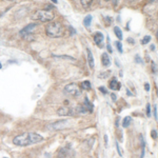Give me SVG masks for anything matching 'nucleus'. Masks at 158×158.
I'll return each instance as SVG.
<instances>
[{
  "label": "nucleus",
  "instance_id": "nucleus-3",
  "mask_svg": "<svg viewBox=\"0 0 158 158\" xmlns=\"http://www.w3.org/2000/svg\"><path fill=\"white\" fill-rule=\"evenodd\" d=\"M55 15L52 12L47 10H38L34 13L32 16V19L36 21H40V22H51L54 19Z\"/></svg>",
  "mask_w": 158,
  "mask_h": 158
},
{
  "label": "nucleus",
  "instance_id": "nucleus-20",
  "mask_svg": "<svg viewBox=\"0 0 158 158\" xmlns=\"http://www.w3.org/2000/svg\"><path fill=\"white\" fill-rule=\"evenodd\" d=\"M147 117L151 116V105H150V103L147 104Z\"/></svg>",
  "mask_w": 158,
  "mask_h": 158
},
{
  "label": "nucleus",
  "instance_id": "nucleus-34",
  "mask_svg": "<svg viewBox=\"0 0 158 158\" xmlns=\"http://www.w3.org/2000/svg\"><path fill=\"white\" fill-rule=\"evenodd\" d=\"M71 28V31H72V35H74V34H75V30H74L73 28Z\"/></svg>",
  "mask_w": 158,
  "mask_h": 158
},
{
  "label": "nucleus",
  "instance_id": "nucleus-29",
  "mask_svg": "<svg viewBox=\"0 0 158 158\" xmlns=\"http://www.w3.org/2000/svg\"><path fill=\"white\" fill-rule=\"evenodd\" d=\"M153 71H155V73L157 72V70H156V64H155L154 62H153Z\"/></svg>",
  "mask_w": 158,
  "mask_h": 158
},
{
  "label": "nucleus",
  "instance_id": "nucleus-25",
  "mask_svg": "<svg viewBox=\"0 0 158 158\" xmlns=\"http://www.w3.org/2000/svg\"><path fill=\"white\" fill-rule=\"evenodd\" d=\"M99 90H100V91H101V93H103V94H107V89L103 88V86H99Z\"/></svg>",
  "mask_w": 158,
  "mask_h": 158
},
{
  "label": "nucleus",
  "instance_id": "nucleus-10",
  "mask_svg": "<svg viewBox=\"0 0 158 158\" xmlns=\"http://www.w3.org/2000/svg\"><path fill=\"white\" fill-rule=\"evenodd\" d=\"M101 62H102V65H103V67H109L111 64L110 57L107 53H103V54L101 55Z\"/></svg>",
  "mask_w": 158,
  "mask_h": 158
},
{
  "label": "nucleus",
  "instance_id": "nucleus-24",
  "mask_svg": "<svg viewBox=\"0 0 158 158\" xmlns=\"http://www.w3.org/2000/svg\"><path fill=\"white\" fill-rule=\"evenodd\" d=\"M151 135H152V137H153L154 139H156V138H157V131H156V130H153Z\"/></svg>",
  "mask_w": 158,
  "mask_h": 158
},
{
  "label": "nucleus",
  "instance_id": "nucleus-33",
  "mask_svg": "<svg viewBox=\"0 0 158 158\" xmlns=\"http://www.w3.org/2000/svg\"><path fill=\"white\" fill-rule=\"evenodd\" d=\"M154 50H155V45L154 44H152L151 45V51H154Z\"/></svg>",
  "mask_w": 158,
  "mask_h": 158
},
{
  "label": "nucleus",
  "instance_id": "nucleus-17",
  "mask_svg": "<svg viewBox=\"0 0 158 158\" xmlns=\"http://www.w3.org/2000/svg\"><path fill=\"white\" fill-rule=\"evenodd\" d=\"M92 2H93V0H80V3L83 7H89L92 4Z\"/></svg>",
  "mask_w": 158,
  "mask_h": 158
},
{
  "label": "nucleus",
  "instance_id": "nucleus-8",
  "mask_svg": "<svg viewBox=\"0 0 158 158\" xmlns=\"http://www.w3.org/2000/svg\"><path fill=\"white\" fill-rule=\"evenodd\" d=\"M103 39H104L103 34H101L100 32H97V33L94 35V42H95V44H97V45H100L101 42L103 41Z\"/></svg>",
  "mask_w": 158,
  "mask_h": 158
},
{
  "label": "nucleus",
  "instance_id": "nucleus-30",
  "mask_svg": "<svg viewBox=\"0 0 158 158\" xmlns=\"http://www.w3.org/2000/svg\"><path fill=\"white\" fill-rule=\"evenodd\" d=\"M104 140H105V146H107V136L104 135Z\"/></svg>",
  "mask_w": 158,
  "mask_h": 158
},
{
  "label": "nucleus",
  "instance_id": "nucleus-5",
  "mask_svg": "<svg viewBox=\"0 0 158 158\" xmlns=\"http://www.w3.org/2000/svg\"><path fill=\"white\" fill-rule=\"evenodd\" d=\"M64 91L67 92L68 94L72 95L74 97H77L81 95V88L78 85L77 83H70L68 85H65Z\"/></svg>",
  "mask_w": 158,
  "mask_h": 158
},
{
  "label": "nucleus",
  "instance_id": "nucleus-28",
  "mask_svg": "<svg viewBox=\"0 0 158 158\" xmlns=\"http://www.w3.org/2000/svg\"><path fill=\"white\" fill-rule=\"evenodd\" d=\"M111 97L113 98V101H116V95L115 94H111Z\"/></svg>",
  "mask_w": 158,
  "mask_h": 158
},
{
  "label": "nucleus",
  "instance_id": "nucleus-12",
  "mask_svg": "<svg viewBox=\"0 0 158 158\" xmlns=\"http://www.w3.org/2000/svg\"><path fill=\"white\" fill-rule=\"evenodd\" d=\"M83 107H85V110L88 111V113H92V112H93V104H92L91 102L89 101L88 98H85V100H84Z\"/></svg>",
  "mask_w": 158,
  "mask_h": 158
},
{
  "label": "nucleus",
  "instance_id": "nucleus-7",
  "mask_svg": "<svg viewBox=\"0 0 158 158\" xmlns=\"http://www.w3.org/2000/svg\"><path fill=\"white\" fill-rule=\"evenodd\" d=\"M57 114L59 116L73 115V110H72V107H60V109L57 111Z\"/></svg>",
  "mask_w": 158,
  "mask_h": 158
},
{
  "label": "nucleus",
  "instance_id": "nucleus-18",
  "mask_svg": "<svg viewBox=\"0 0 158 158\" xmlns=\"http://www.w3.org/2000/svg\"><path fill=\"white\" fill-rule=\"evenodd\" d=\"M150 40H151V36H144L143 37V39H142V41H141V43L142 44H147V43H149Z\"/></svg>",
  "mask_w": 158,
  "mask_h": 158
},
{
  "label": "nucleus",
  "instance_id": "nucleus-19",
  "mask_svg": "<svg viewBox=\"0 0 158 158\" xmlns=\"http://www.w3.org/2000/svg\"><path fill=\"white\" fill-rule=\"evenodd\" d=\"M115 44H116V46H117V49H118V52L121 54V53H122V44H121V42L120 41H116Z\"/></svg>",
  "mask_w": 158,
  "mask_h": 158
},
{
  "label": "nucleus",
  "instance_id": "nucleus-11",
  "mask_svg": "<svg viewBox=\"0 0 158 158\" xmlns=\"http://www.w3.org/2000/svg\"><path fill=\"white\" fill-rule=\"evenodd\" d=\"M86 53H88V61H89V65L91 68H94V58H93V54L92 52L88 49L86 50Z\"/></svg>",
  "mask_w": 158,
  "mask_h": 158
},
{
  "label": "nucleus",
  "instance_id": "nucleus-37",
  "mask_svg": "<svg viewBox=\"0 0 158 158\" xmlns=\"http://www.w3.org/2000/svg\"><path fill=\"white\" fill-rule=\"evenodd\" d=\"M104 1H109V0H104Z\"/></svg>",
  "mask_w": 158,
  "mask_h": 158
},
{
  "label": "nucleus",
  "instance_id": "nucleus-1",
  "mask_svg": "<svg viewBox=\"0 0 158 158\" xmlns=\"http://www.w3.org/2000/svg\"><path fill=\"white\" fill-rule=\"evenodd\" d=\"M42 140H43V137L41 135L33 133V132H28V133H23L16 136L13 139V143L18 147H28L35 143H39Z\"/></svg>",
  "mask_w": 158,
  "mask_h": 158
},
{
  "label": "nucleus",
  "instance_id": "nucleus-35",
  "mask_svg": "<svg viewBox=\"0 0 158 158\" xmlns=\"http://www.w3.org/2000/svg\"><path fill=\"white\" fill-rule=\"evenodd\" d=\"M52 1H53V2H54V3H55V4H56V3H57V2H58V1H57V0H52Z\"/></svg>",
  "mask_w": 158,
  "mask_h": 158
},
{
  "label": "nucleus",
  "instance_id": "nucleus-13",
  "mask_svg": "<svg viewBox=\"0 0 158 158\" xmlns=\"http://www.w3.org/2000/svg\"><path fill=\"white\" fill-rule=\"evenodd\" d=\"M114 33L119 40H122V32H121L119 26H114Z\"/></svg>",
  "mask_w": 158,
  "mask_h": 158
},
{
  "label": "nucleus",
  "instance_id": "nucleus-15",
  "mask_svg": "<svg viewBox=\"0 0 158 158\" xmlns=\"http://www.w3.org/2000/svg\"><path fill=\"white\" fill-rule=\"evenodd\" d=\"M130 123H131V117L130 116H126L122 121V126L123 128H128V126L130 125Z\"/></svg>",
  "mask_w": 158,
  "mask_h": 158
},
{
  "label": "nucleus",
  "instance_id": "nucleus-23",
  "mask_svg": "<svg viewBox=\"0 0 158 158\" xmlns=\"http://www.w3.org/2000/svg\"><path fill=\"white\" fill-rule=\"evenodd\" d=\"M56 58H65V59H70V60H75L74 58H72L71 56H54Z\"/></svg>",
  "mask_w": 158,
  "mask_h": 158
},
{
  "label": "nucleus",
  "instance_id": "nucleus-36",
  "mask_svg": "<svg viewBox=\"0 0 158 158\" xmlns=\"http://www.w3.org/2000/svg\"><path fill=\"white\" fill-rule=\"evenodd\" d=\"M0 68H1V63H0Z\"/></svg>",
  "mask_w": 158,
  "mask_h": 158
},
{
  "label": "nucleus",
  "instance_id": "nucleus-38",
  "mask_svg": "<svg viewBox=\"0 0 158 158\" xmlns=\"http://www.w3.org/2000/svg\"><path fill=\"white\" fill-rule=\"evenodd\" d=\"M4 158H7V157H4Z\"/></svg>",
  "mask_w": 158,
  "mask_h": 158
},
{
  "label": "nucleus",
  "instance_id": "nucleus-4",
  "mask_svg": "<svg viewBox=\"0 0 158 158\" xmlns=\"http://www.w3.org/2000/svg\"><path fill=\"white\" fill-rule=\"evenodd\" d=\"M70 125H71L70 120L68 119H63V120H59V121H56V122L49 124L47 125V129H49V130L58 131V130H62V129L68 128Z\"/></svg>",
  "mask_w": 158,
  "mask_h": 158
},
{
  "label": "nucleus",
  "instance_id": "nucleus-26",
  "mask_svg": "<svg viewBox=\"0 0 158 158\" xmlns=\"http://www.w3.org/2000/svg\"><path fill=\"white\" fill-rule=\"evenodd\" d=\"M135 60L137 62H139V63H142V60L140 59V58H139V56H136V58H135Z\"/></svg>",
  "mask_w": 158,
  "mask_h": 158
},
{
  "label": "nucleus",
  "instance_id": "nucleus-32",
  "mask_svg": "<svg viewBox=\"0 0 158 158\" xmlns=\"http://www.w3.org/2000/svg\"><path fill=\"white\" fill-rule=\"evenodd\" d=\"M126 94H128V95H130V96H132V95H133V94H132L130 91H129V90H126Z\"/></svg>",
  "mask_w": 158,
  "mask_h": 158
},
{
  "label": "nucleus",
  "instance_id": "nucleus-2",
  "mask_svg": "<svg viewBox=\"0 0 158 158\" xmlns=\"http://www.w3.org/2000/svg\"><path fill=\"white\" fill-rule=\"evenodd\" d=\"M45 34L51 38H58L63 35V28L61 23L56 21V22H50L45 26Z\"/></svg>",
  "mask_w": 158,
  "mask_h": 158
},
{
  "label": "nucleus",
  "instance_id": "nucleus-27",
  "mask_svg": "<svg viewBox=\"0 0 158 158\" xmlns=\"http://www.w3.org/2000/svg\"><path fill=\"white\" fill-rule=\"evenodd\" d=\"M144 89H146V91H150V84H149V83H146V85H144Z\"/></svg>",
  "mask_w": 158,
  "mask_h": 158
},
{
  "label": "nucleus",
  "instance_id": "nucleus-39",
  "mask_svg": "<svg viewBox=\"0 0 158 158\" xmlns=\"http://www.w3.org/2000/svg\"><path fill=\"white\" fill-rule=\"evenodd\" d=\"M152 1H153V0H152Z\"/></svg>",
  "mask_w": 158,
  "mask_h": 158
},
{
  "label": "nucleus",
  "instance_id": "nucleus-31",
  "mask_svg": "<svg viewBox=\"0 0 158 158\" xmlns=\"http://www.w3.org/2000/svg\"><path fill=\"white\" fill-rule=\"evenodd\" d=\"M128 41L131 42V43H134V41H133V39H132V38H128Z\"/></svg>",
  "mask_w": 158,
  "mask_h": 158
},
{
  "label": "nucleus",
  "instance_id": "nucleus-6",
  "mask_svg": "<svg viewBox=\"0 0 158 158\" xmlns=\"http://www.w3.org/2000/svg\"><path fill=\"white\" fill-rule=\"evenodd\" d=\"M37 26H38V23H30L28 25H26L25 28H23L22 30L19 32L20 36L23 37V36H25V35H30V34L33 33L34 30H35Z\"/></svg>",
  "mask_w": 158,
  "mask_h": 158
},
{
  "label": "nucleus",
  "instance_id": "nucleus-21",
  "mask_svg": "<svg viewBox=\"0 0 158 158\" xmlns=\"http://www.w3.org/2000/svg\"><path fill=\"white\" fill-rule=\"evenodd\" d=\"M107 51H109L110 53L113 52L112 46H111V44H110V38H109V37H107Z\"/></svg>",
  "mask_w": 158,
  "mask_h": 158
},
{
  "label": "nucleus",
  "instance_id": "nucleus-16",
  "mask_svg": "<svg viewBox=\"0 0 158 158\" xmlns=\"http://www.w3.org/2000/svg\"><path fill=\"white\" fill-rule=\"evenodd\" d=\"M81 89H83V90H90L91 89V82L88 80H85V81H83L82 83H81V86H80Z\"/></svg>",
  "mask_w": 158,
  "mask_h": 158
},
{
  "label": "nucleus",
  "instance_id": "nucleus-9",
  "mask_svg": "<svg viewBox=\"0 0 158 158\" xmlns=\"http://www.w3.org/2000/svg\"><path fill=\"white\" fill-rule=\"evenodd\" d=\"M110 88L112 90H114V91H118V90H120V88H121V83L118 82L116 78H113L110 82Z\"/></svg>",
  "mask_w": 158,
  "mask_h": 158
},
{
  "label": "nucleus",
  "instance_id": "nucleus-22",
  "mask_svg": "<svg viewBox=\"0 0 158 158\" xmlns=\"http://www.w3.org/2000/svg\"><path fill=\"white\" fill-rule=\"evenodd\" d=\"M154 118L157 121V104L154 105Z\"/></svg>",
  "mask_w": 158,
  "mask_h": 158
},
{
  "label": "nucleus",
  "instance_id": "nucleus-14",
  "mask_svg": "<svg viewBox=\"0 0 158 158\" xmlns=\"http://www.w3.org/2000/svg\"><path fill=\"white\" fill-rule=\"evenodd\" d=\"M92 16L91 15H86V17L84 18V20H83V24L84 26H86V28H89L90 25H91V22H92Z\"/></svg>",
  "mask_w": 158,
  "mask_h": 158
}]
</instances>
